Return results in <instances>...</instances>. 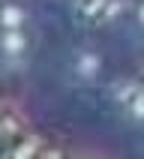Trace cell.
<instances>
[{"label":"cell","instance_id":"cell-1","mask_svg":"<svg viewBox=\"0 0 144 159\" xmlns=\"http://www.w3.org/2000/svg\"><path fill=\"white\" fill-rule=\"evenodd\" d=\"M0 159H144V0H0Z\"/></svg>","mask_w":144,"mask_h":159}]
</instances>
